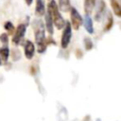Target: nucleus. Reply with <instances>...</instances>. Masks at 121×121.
<instances>
[{
  "instance_id": "1",
  "label": "nucleus",
  "mask_w": 121,
  "mask_h": 121,
  "mask_svg": "<svg viewBox=\"0 0 121 121\" xmlns=\"http://www.w3.org/2000/svg\"><path fill=\"white\" fill-rule=\"evenodd\" d=\"M34 31H35V41L38 46V52L43 53L45 51V35H44V26L42 21L38 20L34 23Z\"/></svg>"
},
{
  "instance_id": "2",
  "label": "nucleus",
  "mask_w": 121,
  "mask_h": 121,
  "mask_svg": "<svg viewBox=\"0 0 121 121\" xmlns=\"http://www.w3.org/2000/svg\"><path fill=\"white\" fill-rule=\"evenodd\" d=\"M48 11L50 12L51 14V17L53 19V22H54V25L57 26V28L60 29L62 27L65 26L66 23L64 21V19L62 18V16L60 15V11H59V8L56 4V2L54 0H51L48 4Z\"/></svg>"
},
{
  "instance_id": "3",
  "label": "nucleus",
  "mask_w": 121,
  "mask_h": 121,
  "mask_svg": "<svg viewBox=\"0 0 121 121\" xmlns=\"http://www.w3.org/2000/svg\"><path fill=\"white\" fill-rule=\"evenodd\" d=\"M72 37V27L69 22L66 23L64 29L62 31V35H61V41H60V45L62 48H66L70 43Z\"/></svg>"
},
{
  "instance_id": "4",
  "label": "nucleus",
  "mask_w": 121,
  "mask_h": 121,
  "mask_svg": "<svg viewBox=\"0 0 121 121\" xmlns=\"http://www.w3.org/2000/svg\"><path fill=\"white\" fill-rule=\"evenodd\" d=\"M71 23L75 29H78L83 23V19L75 8H71Z\"/></svg>"
},
{
  "instance_id": "5",
  "label": "nucleus",
  "mask_w": 121,
  "mask_h": 121,
  "mask_svg": "<svg viewBox=\"0 0 121 121\" xmlns=\"http://www.w3.org/2000/svg\"><path fill=\"white\" fill-rule=\"evenodd\" d=\"M26 26L25 24H20L17 28H16V31L12 37V43L14 44H18L21 40L24 38L25 36V33H26Z\"/></svg>"
},
{
  "instance_id": "6",
  "label": "nucleus",
  "mask_w": 121,
  "mask_h": 121,
  "mask_svg": "<svg viewBox=\"0 0 121 121\" xmlns=\"http://www.w3.org/2000/svg\"><path fill=\"white\" fill-rule=\"evenodd\" d=\"M106 10V4L103 0H99L98 1V5H97V8H96V11H95V19L96 21H100L103 17V14Z\"/></svg>"
},
{
  "instance_id": "7",
  "label": "nucleus",
  "mask_w": 121,
  "mask_h": 121,
  "mask_svg": "<svg viewBox=\"0 0 121 121\" xmlns=\"http://www.w3.org/2000/svg\"><path fill=\"white\" fill-rule=\"evenodd\" d=\"M35 53V46L31 41H26L25 43V56L26 59L30 60L34 56Z\"/></svg>"
},
{
  "instance_id": "8",
  "label": "nucleus",
  "mask_w": 121,
  "mask_h": 121,
  "mask_svg": "<svg viewBox=\"0 0 121 121\" xmlns=\"http://www.w3.org/2000/svg\"><path fill=\"white\" fill-rule=\"evenodd\" d=\"M83 25H84V27L86 29V31L90 34H93L94 33V26H93V21L90 17V15L88 14H85L84 16V19H83Z\"/></svg>"
},
{
  "instance_id": "9",
  "label": "nucleus",
  "mask_w": 121,
  "mask_h": 121,
  "mask_svg": "<svg viewBox=\"0 0 121 121\" xmlns=\"http://www.w3.org/2000/svg\"><path fill=\"white\" fill-rule=\"evenodd\" d=\"M111 6L114 15L121 18V0H111Z\"/></svg>"
},
{
  "instance_id": "10",
  "label": "nucleus",
  "mask_w": 121,
  "mask_h": 121,
  "mask_svg": "<svg viewBox=\"0 0 121 121\" xmlns=\"http://www.w3.org/2000/svg\"><path fill=\"white\" fill-rule=\"evenodd\" d=\"M53 19L51 17V14L50 12L47 10L45 12V26H46V29L48 31L49 34H53L54 32V29H53Z\"/></svg>"
},
{
  "instance_id": "11",
  "label": "nucleus",
  "mask_w": 121,
  "mask_h": 121,
  "mask_svg": "<svg viewBox=\"0 0 121 121\" xmlns=\"http://www.w3.org/2000/svg\"><path fill=\"white\" fill-rule=\"evenodd\" d=\"M95 6V0H84V11L85 14L90 15Z\"/></svg>"
},
{
  "instance_id": "12",
  "label": "nucleus",
  "mask_w": 121,
  "mask_h": 121,
  "mask_svg": "<svg viewBox=\"0 0 121 121\" xmlns=\"http://www.w3.org/2000/svg\"><path fill=\"white\" fill-rule=\"evenodd\" d=\"M36 15L38 16H42L43 14H45V10H44V4H43V0H36Z\"/></svg>"
},
{
  "instance_id": "13",
  "label": "nucleus",
  "mask_w": 121,
  "mask_h": 121,
  "mask_svg": "<svg viewBox=\"0 0 121 121\" xmlns=\"http://www.w3.org/2000/svg\"><path fill=\"white\" fill-rule=\"evenodd\" d=\"M59 7L61 11H68L70 9V0H59Z\"/></svg>"
},
{
  "instance_id": "14",
  "label": "nucleus",
  "mask_w": 121,
  "mask_h": 121,
  "mask_svg": "<svg viewBox=\"0 0 121 121\" xmlns=\"http://www.w3.org/2000/svg\"><path fill=\"white\" fill-rule=\"evenodd\" d=\"M112 24H113L112 15L111 12H108V14H107V23L105 24V28H104V30H105V31L110 30V29L112 28Z\"/></svg>"
},
{
  "instance_id": "15",
  "label": "nucleus",
  "mask_w": 121,
  "mask_h": 121,
  "mask_svg": "<svg viewBox=\"0 0 121 121\" xmlns=\"http://www.w3.org/2000/svg\"><path fill=\"white\" fill-rule=\"evenodd\" d=\"M9 55V47H2V48H0V58L2 59L3 61H7L8 60Z\"/></svg>"
},
{
  "instance_id": "16",
  "label": "nucleus",
  "mask_w": 121,
  "mask_h": 121,
  "mask_svg": "<svg viewBox=\"0 0 121 121\" xmlns=\"http://www.w3.org/2000/svg\"><path fill=\"white\" fill-rule=\"evenodd\" d=\"M84 46L86 50H91L93 47V42L89 37L84 38Z\"/></svg>"
},
{
  "instance_id": "17",
  "label": "nucleus",
  "mask_w": 121,
  "mask_h": 121,
  "mask_svg": "<svg viewBox=\"0 0 121 121\" xmlns=\"http://www.w3.org/2000/svg\"><path fill=\"white\" fill-rule=\"evenodd\" d=\"M4 27L9 33H12V31L14 30V26H13L12 23H10V22H6L4 25Z\"/></svg>"
},
{
  "instance_id": "18",
  "label": "nucleus",
  "mask_w": 121,
  "mask_h": 121,
  "mask_svg": "<svg viewBox=\"0 0 121 121\" xmlns=\"http://www.w3.org/2000/svg\"><path fill=\"white\" fill-rule=\"evenodd\" d=\"M0 42H1L2 43H8V42H9L8 34H6V33H2V34L0 35Z\"/></svg>"
},
{
  "instance_id": "19",
  "label": "nucleus",
  "mask_w": 121,
  "mask_h": 121,
  "mask_svg": "<svg viewBox=\"0 0 121 121\" xmlns=\"http://www.w3.org/2000/svg\"><path fill=\"white\" fill-rule=\"evenodd\" d=\"M26 1V3L29 6V5H31V3H32V0H25Z\"/></svg>"
},
{
  "instance_id": "20",
  "label": "nucleus",
  "mask_w": 121,
  "mask_h": 121,
  "mask_svg": "<svg viewBox=\"0 0 121 121\" xmlns=\"http://www.w3.org/2000/svg\"><path fill=\"white\" fill-rule=\"evenodd\" d=\"M1 62H2V59L0 58V65H1Z\"/></svg>"
}]
</instances>
